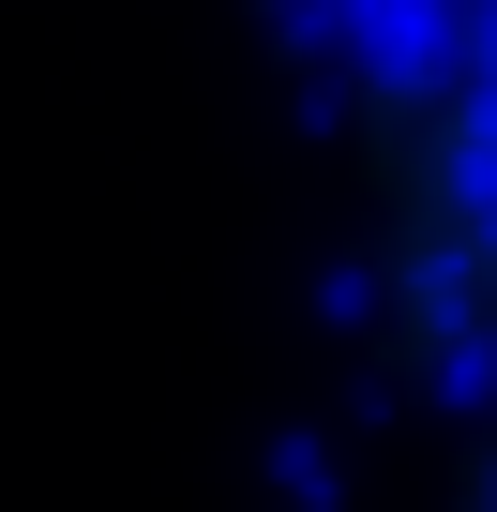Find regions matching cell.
Wrapping results in <instances>:
<instances>
[{
    "label": "cell",
    "mask_w": 497,
    "mask_h": 512,
    "mask_svg": "<svg viewBox=\"0 0 497 512\" xmlns=\"http://www.w3.org/2000/svg\"><path fill=\"white\" fill-rule=\"evenodd\" d=\"M347 287L497 497V0H377L332 76Z\"/></svg>",
    "instance_id": "6da1fadb"
}]
</instances>
